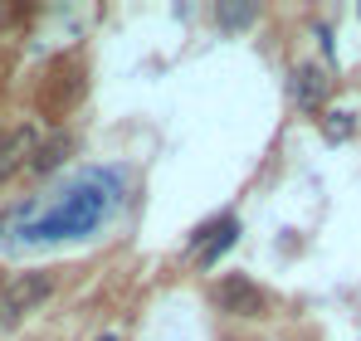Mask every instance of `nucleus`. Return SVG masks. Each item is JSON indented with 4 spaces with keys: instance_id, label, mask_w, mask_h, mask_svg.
Returning <instances> with one entry per match:
<instances>
[{
    "instance_id": "f257e3e1",
    "label": "nucleus",
    "mask_w": 361,
    "mask_h": 341,
    "mask_svg": "<svg viewBox=\"0 0 361 341\" xmlns=\"http://www.w3.org/2000/svg\"><path fill=\"white\" fill-rule=\"evenodd\" d=\"M54 292V278L49 273H15L5 292H0V327H20L30 312H39Z\"/></svg>"
},
{
    "instance_id": "f03ea898",
    "label": "nucleus",
    "mask_w": 361,
    "mask_h": 341,
    "mask_svg": "<svg viewBox=\"0 0 361 341\" xmlns=\"http://www.w3.org/2000/svg\"><path fill=\"white\" fill-rule=\"evenodd\" d=\"M215 302L230 317H269V292L254 283V278H244V273H225L215 283Z\"/></svg>"
},
{
    "instance_id": "7ed1b4c3",
    "label": "nucleus",
    "mask_w": 361,
    "mask_h": 341,
    "mask_svg": "<svg viewBox=\"0 0 361 341\" xmlns=\"http://www.w3.org/2000/svg\"><path fill=\"white\" fill-rule=\"evenodd\" d=\"M35 147H39V132H35V127H15V132L0 137V185H5L20 166H30Z\"/></svg>"
},
{
    "instance_id": "20e7f679",
    "label": "nucleus",
    "mask_w": 361,
    "mask_h": 341,
    "mask_svg": "<svg viewBox=\"0 0 361 341\" xmlns=\"http://www.w3.org/2000/svg\"><path fill=\"white\" fill-rule=\"evenodd\" d=\"M293 98H298L302 108H317L327 98V73L317 63H302L298 73H293Z\"/></svg>"
},
{
    "instance_id": "39448f33",
    "label": "nucleus",
    "mask_w": 361,
    "mask_h": 341,
    "mask_svg": "<svg viewBox=\"0 0 361 341\" xmlns=\"http://www.w3.org/2000/svg\"><path fill=\"white\" fill-rule=\"evenodd\" d=\"M73 151V137L68 132H54L49 142H39L35 147V156H30V170H39V175H49L54 166H63V156Z\"/></svg>"
},
{
    "instance_id": "423d86ee",
    "label": "nucleus",
    "mask_w": 361,
    "mask_h": 341,
    "mask_svg": "<svg viewBox=\"0 0 361 341\" xmlns=\"http://www.w3.org/2000/svg\"><path fill=\"white\" fill-rule=\"evenodd\" d=\"M210 234H215V239H210V244L200 249V259H205V264H215V259H220V254H225V249L235 244V234H240V225H235V220H220V225L210 229Z\"/></svg>"
},
{
    "instance_id": "0eeeda50",
    "label": "nucleus",
    "mask_w": 361,
    "mask_h": 341,
    "mask_svg": "<svg viewBox=\"0 0 361 341\" xmlns=\"http://www.w3.org/2000/svg\"><path fill=\"white\" fill-rule=\"evenodd\" d=\"M215 15H220V25H225V30H244V25H254V15H259V10H254V5H230V0H225Z\"/></svg>"
},
{
    "instance_id": "6e6552de",
    "label": "nucleus",
    "mask_w": 361,
    "mask_h": 341,
    "mask_svg": "<svg viewBox=\"0 0 361 341\" xmlns=\"http://www.w3.org/2000/svg\"><path fill=\"white\" fill-rule=\"evenodd\" d=\"M93 341H122V337H118V332H103V337H93Z\"/></svg>"
},
{
    "instance_id": "1a4fd4ad",
    "label": "nucleus",
    "mask_w": 361,
    "mask_h": 341,
    "mask_svg": "<svg viewBox=\"0 0 361 341\" xmlns=\"http://www.w3.org/2000/svg\"><path fill=\"white\" fill-rule=\"evenodd\" d=\"M0 292H5V273H0Z\"/></svg>"
}]
</instances>
